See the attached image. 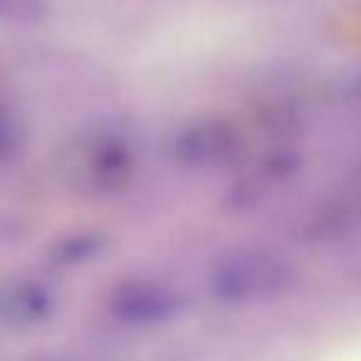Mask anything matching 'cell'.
Masks as SVG:
<instances>
[{
	"label": "cell",
	"mask_w": 361,
	"mask_h": 361,
	"mask_svg": "<svg viewBox=\"0 0 361 361\" xmlns=\"http://www.w3.org/2000/svg\"><path fill=\"white\" fill-rule=\"evenodd\" d=\"M99 238L94 236H76V238H67V241L59 246V258H64V263H79L91 258L96 251H99Z\"/></svg>",
	"instance_id": "277c9868"
},
{
	"label": "cell",
	"mask_w": 361,
	"mask_h": 361,
	"mask_svg": "<svg viewBox=\"0 0 361 361\" xmlns=\"http://www.w3.org/2000/svg\"><path fill=\"white\" fill-rule=\"evenodd\" d=\"M182 295L162 281L135 278L126 281L111 295V312L118 322L130 327H155L170 322L182 312Z\"/></svg>",
	"instance_id": "7a4b0ae2"
},
{
	"label": "cell",
	"mask_w": 361,
	"mask_h": 361,
	"mask_svg": "<svg viewBox=\"0 0 361 361\" xmlns=\"http://www.w3.org/2000/svg\"><path fill=\"white\" fill-rule=\"evenodd\" d=\"M293 266L266 248H236L214 263L209 288L226 305H253L281 298L293 286Z\"/></svg>",
	"instance_id": "6da1fadb"
},
{
	"label": "cell",
	"mask_w": 361,
	"mask_h": 361,
	"mask_svg": "<svg viewBox=\"0 0 361 361\" xmlns=\"http://www.w3.org/2000/svg\"><path fill=\"white\" fill-rule=\"evenodd\" d=\"M54 293L37 278H13L0 286V319L13 327H32L52 314Z\"/></svg>",
	"instance_id": "3957f363"
},
{
	"label": "cell",
	"mask_w": 361,
	"mask_h": 361,
	"mask_svg": "<svg viewBox=\"0 0 361 361\" xmlns=\"http://www.w3.org/2000/svg\"><path fill=\"white\" fill-rule=\"evenodd\" d=\"M42 13V0H0V18L8 20H37Z\"/></svg>",
	"instance_id": "5b68a950"
},
{
	"label": "cell",
	"mask_w": 361,
	"mask_h": 361,
	"mask_svg": "<svg viewBox=\"0 0 361 361\" xmlns=\"http://www.w3.org/2000/svg\"><path fill=\"white\" fill-rule=\"evenodd\" d=\"M15 140H18V133H15V126L10 123L8 116L0 114V160L8 155L15 147Z\"/></svg>",
	"instance_id": "8992f818"
}]
</instances>
